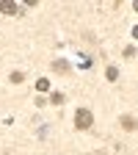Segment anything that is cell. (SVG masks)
Here are the masks:
<instances>
[{
    "label": "cell",
    "mask_w": 138,
    "mask_h": 155,
    "mask_svg": "<svg viewBox=\"0 0 138 155\" xmlns=\"http://www.w3.org/2000/svg\"><path fill=\"white\" fill-rule=\"evenodd\" d=\"M133 39H138V25H135V28H133Z\"/></svg>",
    "instance_id": "9"
},
{
    "label": "cell",
    "mask_w": 138,
    "mask_h": 155,
    "mask_svg": "<svg viewBox=\"0 0 138 155\" xmlns=\"http://www.w3.org/2000/svg\"><path fill=\"white\" fill-rule=\"evenodd\" d=\"M122 127H124V130H135V127H138V122L133 119V116H122Z\"/></svg>",
    "instance_id": "3"
},
{
    "label": "cell",
    "mask_w": 138,
    "mask_h": 155,
    "mask_svg": "<svg viewBox=\"0 0 138 155\" xmlns=\"http://www.w3.org/2000/svg\"><path fill=\"white\" fill-rule=\"evenodd\" d=\"M105 75H108V81H116V78H119V69H116V67H108Z\"/></svg>",
    "instance_id": "6"
},
{
    "label": "cell",
    "mask_w": 138,
    "mask_h": 155,
    "mask_svg": "<svg viewBox=\"0 0 138 155\" xmlns=\"http://www.w3.org/2000/svg\"><path fill=\"white\" fill-rule=\"evenodd\" d=\"M22 81H25L22 72H11V83H22Z\"/></svg>",
    "instance_id": "7"
},
{
    "label": "cell",
    "mask_w": 138,
    "mask_h": 155,
    "mask_svg": "<svg viewBox=\"0 0 138 155\" xmlns=\"http://www.w3.org/2000/svg\"><path fill=\"white\" fill-rule=\"evenodd\" d=\"M133 8H135V11H138V0H135V3H133Z\"/></svg>",
    "instance_id": "10"
},
{
    "label": "cell",
    "mask_w": 138,
    "mask_h": 155,
    "mask_svg": "<svg viewBox=\"0 0 138 155\" xmlns=\"http://www.w3.org/2000/svg\"><path fill=\"white\" fill-rule=\"evenodd\" d=\"M0 11H3V14H19L17 3H11V0H3V3H0Z\"/></svg>",
    "instance_id": "2"
},
{
    "label": "cell",
    "mask_w": 138,
    "mask_h": 155,
    "mask_svg": "<svg viewBox=\"0 0 138 155\" xmlns=\"http://www.w3.org/2000/svg\"><path fill=\"white\" fill-rule=\"evenodd\" d=\"M50 103H53V105H61V103H64V94H58V91H55V94L50 97Z\"/></svg>",
    "instance_id": "8"
},
{
    "label": "cell",
    "mask_w": 138,
    "mask_h": 155,
    "mask_svg": "<svg viewBox=\"0 0 138 155\" xmlns=\"http://www.w3.org/2000/svg\"><path fill=\"white\" fill-rule=\"evenodd\" d=\"M53 69L55 72H69V64L64 61V58H58V61H53Z\"/></svg>",
    "instance_id": "4"
},
{
    "label": "cell",
    "mask_w": 138,
    "mask_h": 155,
    "mask_svg": "<svg viewBox=\"0 0 138 155\" xmlns=\"http://www.w3.org/2000/svg\"><path fill=\"white\" fill-rule=\"evenodd\" d=\"M91 122H94V114H91L88 108H80V111L75 114V127H77V130H88Z\"/></svg>",
    "instance_id": "1"
},
{
    "label": "cell",
    "mask_w": 138,
    "mask_h": 155,
    "mask_svg": "<svg viewBox=\"0 0 138 155\" xmlns=\"http://www.w3.org/2000/svg\"><path fill=\"white\" fill-rule=\"evenodd\" d=\"M36 89L39 91H47L50 89V81H47V78H39V81H36Z\"/></svg>",
    "instance_id": "5"
}]
</instances>
